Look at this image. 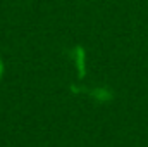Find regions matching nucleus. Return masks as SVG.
Returning a JSON list of instances; mask_svg holds the SVG:
<instances>
[{"mask_svg": "<svg viewBox=\"0 0 148 147\" xmlns=\"http://www.w3.org/2000/svg\"><path fill=\"white\" fill-rule=\"evenodd\" d=\"M2 71H3V66H2V61H0V76H2Z\"/></svg>", "mask_w": 148, "mask_h": 147, "instance_id": "obj_1", "label": "nucleus"}]
</instances>
